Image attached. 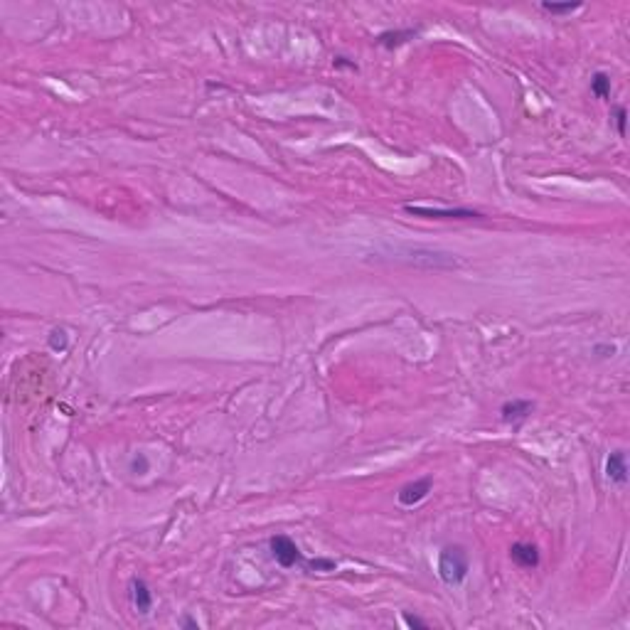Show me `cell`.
Instances as JSON below:
<instances>
[{
    "mask_svg": "<svg viewBox=\"0 0 630 630\" xmlns=\"http://www.w3.org/2000/svg\"><path fill=\"white\" fill-rule=\"evenodd\" d=\"M606 478L615 485L628 483V460H625V451H613L606 458Z\"/></svg>",
    "mask_w": 630,
    "mask_h": 630,
    "instance_id": "7",
    "label": "cell"
},
{
    "mask_svg": "<svg viewBox=\"0 0 630 630\" xmlns=\"http://www.w3.org/2000/svg\"><path fill=\"white\" fill-rule=\"evenodd\" d=\"M130 473H136V475H143L148 473V458L143 453H138L136 458L130 460Z\"/></svg>",
    "mask_w": 630,
    "mask_h": 630,
    "instance_id": "14",
    "label": "cell"
},
{
    "mask_svg": "<svg viewBox=\"0 0 630 630\" xmlns=\"http://www.w3.org/2000/svg\"><path fill=\"white\" fill-rule=\"evenodd\" d=\"M404 212L412 217H423V219H473L480 217L478 212L465 207H453V209H441V207H421V204H404Z\"/></svg>",
    "mask_w": 630,
    "mask_h": 630,
    "instance_id": "4",
    "label": "cell"
},
{
    "mask_svg": "<svg viewBox=\"0 0 630 630\" xmlns=\"http://www.w3.org/2000/svg\"><path fill=\"white\" fill-rule=\"evenodd\" d=\"M180 625H185V628H195V630L200 628V625H197V620H193V618H190V615H185V618L180 620Z\"/></svg>",
    "mask_w": 630,
    "mask_h": 630,
    "instance_id": "17",
    "label": "cell"
},
{
    "mask_svg": "<svg viewBox=\"0 0 630 630\" xmlns=\"http://www.w3.org/2000/svg\"><path fill=\"white\" fill-rule=\"evenodd\" d=\"M470 571L468 552L460 544H448L438 554V576L446 586H460Z\"/></svg>",
    "mask_w": 630,
    "mask_h": 630,
    "instance_id": "1",
    "label": "cell"
},
{
    "mask_svg": "<svg viewBox=\"0 0 630 630\" xmlns=\"http://www.w3.org/2000/svg\"><path fill=\"white\" fill-rule=\"evenodd\" d=\"M130 603L136 606L138 613H148L153 608V594L143 578H133L130 581Z\"/></svg>",
    "mask_w": 630,
    "mask_h": 630,
    "instance_id": "9",
    "label": "cell"
},
{
    "mask_svg": "<svg viewBox=\"0 0 630 630\" xmlns=\"http://www.w3.org/2000/svg\"><path fill=\"white\" fill-rule=\"evenodd\" d=\"M591 91L596 99H608L610 96V77L606 72H596L591 77Z\"/></svg>",
    "mask_w": 630,
    "mask_h": 630,
    "instance_id": "11",
    "label": "cell"
},
{
    "mask_svg": "<svg viewBox=\"0 0 630 630\" xmlns=\"http://www.w3.org/2000/svg\"><path fill=\"white\" fill-rule=\"evenodd\" d=\"M625 121H628V111H625V106H618L615 109V126H618L620 138H625Z\"/></svg>",
    "mask_w": 630,
    "mask_h": 630,
    "instance_id": "15",
    "label": "cell"
},
{
    "mask_svg": "<svg viewBox=\"0 0 630 630\" xmlns=\"http://www.w3.org/2000/svg\"><path fill=\"white\" fill-rule=\"evenodd\" d=\"M391 259L394 261H404V264H414V266H426V269H456V266H463V261L456 259V254H443V251H433V249H419V246H396L391 251Z\"/></svg>",
    "mask_w": 630,
    "mask_h": 630,
    "instance_id": "2",
    "label": "cell"
},
{
    "mask_svg": "<svg viewBox=\"0 0 630 630\" xmlns=\"http://www.w3.org/2000/svg\"><path fill=\"white\" fill-rule=\"evenodd\" d=\"M431 488H433V480L431 478L414 480V483H407L404 488L399 490L396 500H399L401 507H414V505H419L421 500H426L428 493H431Z\"/></svg>",
    "mask_w": 630,
    "mask_h": 630,
    "instance_id": "5",
    "label": "cell"
},
{
    "mask_svg": "<svg viewBox=\"0 0 630 630\" xmlns=\"http://www.w3.org/2000/svg\"><path fill=\"white\" fill-rule=\"evenodd\" d=\"M401 618H404V623H407L409 628H417V630H426V628H428V623H426V620H421V618H419V615L404 613V615H401Z\"/></svg>",
    "mask_w": 630,
    "mask_h": 630,
    "instance_id": "16",
    "label": "cell"
},
{
    "mask_svg": "<svg viewBox=\"0 0 630 630\" xmlns=\"http://www.w3.org/2000/svg\"><path fill=\"white\" fill-rule=\"evenodd\" d=\"M581 8L583 3H547V0L542 3V10L552 13V15H567V13L581 10Z\"/></svg>",
    "mask_w": 630,
    "mask_h": 630,
    "instance_id": "12",
    "label": "cell"
},
{
    "mask_svg": "<svg viewBox=\"0 0 630 630\" xmlns=\"http://www.w3.org/2000/svg\"><path fill=\"white\" fill-rule=\"evenodd\" d=\"M534 412V404L527 399H512V401H505L500 409V417L505 423H512V426H520L522 421H525L530 414Z\"/></svg>",
    "mask_w": 630,
    "mask_h": 630,
    "instance_id": "6",
    "label": "cell"
},
{
    "mask_svg": "<svg viewBox=\"0 0 630 630\" xmlns=\"http://www.w3.org/2000/svg\"><path fill=\"white\" fill-rule=\"evenodd\" d=\"M510 559L522 569H534L539 564V549L530 542H515L510 547Z\"/></svg>",
    "mask_w": 630,
    "mask_h": 630,
    "instance_id": "8",
    "label": "cell"
},
{
    "mask_svg": "<svg viewBox=\"0 0 630 630\" xmlns=\"http://www.w3.org/2000/svg\"><path fill=\"white\" fill-rule=\"evenodd\" d=\"M414 37H417V30H401V32H382L380 35V45L382 47H387V50H394V47H399V45H404V42H409V40H414Z\"/></svg>",
    "mask_w": 630,
    "mask_h": 630,
    "instance_id": "10",
    "label": "cell"
},
{
    "mask_svg": "<svg viewBox=\"0 0 630 630\" xmlns=\"http://www.w3.org/2000/svg\"><path fill=\"white\" fill-rule=\"evenodd\" d=\"M50 347L57 350V352L67 347V333H64L62 328H54L52 333H50Z\"/></svg>",
    "mask_w": 630,
    "mask_h": 630,
    "instance_id": "13",
    "label": "cell"
},
{
    "mask_svg": "<svg viewBox=\"0 0 630 630\" xmlns=\"http://www.w3.org/2000/svg\"><path fill=\"white\" fill-rule=\"evenodd\" d=\"M271 557L276 559V564H281L283 569H291V567H296V564H303V567H306V559H303L298 544L286 534H278L271 539Z\"/></svg>",
    "mask_w": 630,
    "mask_h": 630,
    "instance_id": "3",
    "label": "cell"
}]
</instances>
